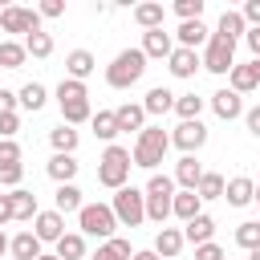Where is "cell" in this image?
I'll use <instances>...</instances> for the list:
<instances>
[{
	"label": "cell",
	"mask_w": 260,
	"mask_h": 260,
	"mask_svg": "<svg viewBox=\"0 0 260 260\" xmlns=\"http://www.w3.org/2000/svg\"><path fill=\"white\" fill-rule=\"evenodd\" d=\"M171 150V134L162 126H142L138 138H134V150H130V162L142 167V171H154Z\"/></svg>",
	"instance_id": "obj_1"
},
{
	"label": "cell",
	"mask_w": 260,
	"mask_h": 260,
	"mask_svg": "<svg viewBox=\"0 0 260 260\" xmlns=\"http://www.w3.org/2000/svg\"><path fill=\"white\" fill-rule=\"evenodd\" d=\"M57 106H61L65 126H77V122H89V118H93V106H89V89H85V81L61 77V85H57Z\"/></svg>",
	"instance_id": "obj_2"
},
{
	"label": "cell",
	"mask_w": 260,
	"mask_h": 260,
	"mask_svg": "<svg viewBox=\"0 0 260 260\" xmlns=\"http://www.w3.org/2000/svg\"><path fill=\"white\" fill-rule=\"evenodd\" d=\"M142 73H146V53H142V49H122V53L106 65L110 89H130V85L142 81Z\"/></svg>",
	"instance_id": "obj_3"
},
{
	"label": "cell",
	"mask_w": 260,
	"mask_h": 260,
	"mask_svg": "<svg viewBox=\"0 0 260 260\" xmlns=\"http://www.w3.org/2000/svg\"><path fill=\"white\" fill-rule=\"evenodd\" d=\"M130 150L126 146H118V142H110L106 150H102V158H98V183L102 187H110V191H122L126 187V179H130Z\"/></svg>",
	"instance_id": "obj_4"
},
{
	"label": "cell",
	"mask_w": 260,
	"mask_h": 260,
	"mask_svg": "<svg viewBox=\"0 0 260 260\" xmlns=\"http://www.w3.org/2000/svg\"><path fill=\"white\" fill-rule=\"evenodd\" d=\"M110 211H114V219H118V228H138L142 219H146V195L138 191V187H122V191H114V203H110Z\"/></svg>",
	"instance_id": "obj_5"
},
{
	"label": "cell",
	"mask_w": 260,
	"mask_h": 260,
	"mask_svg": "<svg viewBox=\"0 0 260 260\" xmlns=\"http://www.w3.org/2000/svg\"><path fill=\"white\" fill-rule=\"evenodd\" d=\"M77 228H81L85 236L110 240V236H114V228H118V219H114L110 203H81V211H77Z\"/></svg>",
	"instance_id": "obj_6"
},
{
	"label": "cell",
	"mask_w": 260,
	"mask_h": 260,
	"mask_svg": "<svg viewBox=\"0 0 260 260\" xmlns=\"http://www.w3.org/2000/svg\"><path fill=\"white\" fill-rule=\"evenodd\" d=\"M199 65L207 69V73H232V65H236V45L232 41H223V37H207V49H203V57H199Z\"/></svg>",
	"instance_id": "obj_7"
},
{
	"label": "cell",
	"mask_w": 260,
	"mask_h": 260,
	"mask_svg": "<svg viewBox=\"0 0 260 260\" xmlns=\"http://www.w3.org/2000/svg\"><path fill=\"white\" fill-rule=\"evenodd\" d=\"M0 28L4 32H41V16H37V8H0Z\"/></svg>",
	"instance_id": "obj_8"
},
{
	"label": "cell",
	"mask_w": 260,
	"mask_h": 260,
	"mask_svg": "<svg viewBox=\"0 0 260 260\" xmlns=\"http://www.w3.org/2000/svg\"><path fill=\"white\" fill-rule=\"evenodd\" d=\"M203 142H207V126H203V122H179L175 134H171V146H179L183 154L203 150Z\"/></svg>",
	"instance_id": "obj_9"
},
{
	"label": "cell",
	"mask_w": 260,
	"mask_h": 260,
	"mask_svg": "<svg viewBox=\"0 0 260 260\" xmlns=\"http://www.w3.org/2000/svg\"><path fill=\"white\" fill-rule=\"evenodd\" d=\"M32 236H37L41 244H57V240L65 236V215H61V211H37Z\"/></svg>",
	"instance_id": "obj_10"
},
{
	"label": "cell",
	"mask_w": 260,
	"mask_h": 260,
	"mask_svg": "<svg viewBox=\"0 0 260 260\" xmlns=\"http://www.w3.org/2000/svg\"><path fill=\"white\" fill-rule=\"evenodd\" d=\"M179 232H183V244H195V248H199V244H211V236H215V219L199 211V215L187 219Z\"/></svg>",
	"instance_id": "obj_11"
},
{
	"label": "cell",
	"mask_w": 260,
	"mask_h": 260,
	"mask_svg": "<svg viewBox=\"0 0 260 260\" xmlns=\"http://www.w3.org/2000/svg\"><path fill=\"white\" fill-rule=\"evenodd\" d=\"M223 199H228L232 207H248V203L256 199V183H252L248 175H236V179L223 183Z\"/></svg>",
	"instance_id": "obj_12"
},
{
	"label": "cell",
	"mask_w": 260,
	"mask_h": 260,
	"mask_svg": "<svg viewBox=\"0 0 260 260\" xmlns=\"http://www.w3.org/2000/svg\"><path fill=\"white\" fill-rule=\"evenodd\" d=\"M199 179H203L199 158H195V154H183V158L175 162V183H179L183 191H195V187H199Z\"/></svg>",
	"instance_id": "obj_13"
},
{
	"label": "cell",
	"mask_w": 260,
	"mask_h": 260,
	"mask_svg": "<svg viewBox=\"0 0 260 260\" xmlns=\"http://www.w3.org/2000/svg\"><path fill=\"white\" fill-rule=\"evenodd\" d=\"M158 260H175L179 252H183V232L179 228H162L158 236H154V248H150Z\"/></svg>",
	"instance_id": "obj_14"
},
{
	"label": "cell",
	"mask_w": 260,
	"mask_h": 260,
	"mask_svg": "<svg viewBox=\"0 0 260 260\" xmlns=\"http://www.w3.org/2000/svg\"><path fill=\"white\" fill-rule=\"evenodd\" d=\"M142 53H146V61H150V57H171V53H175L171 32H167V28H150V32H142Z\"/></svg>",
	"instance_id": "obj_15"
},
{
	"label": "cell",
	"mask_w": 260,
	"mask_h": 260,
	"mask_svg": "<svg viewBox=\"0 0 260 260\" xmlns=\"http://www.w3.org/2000/svg\"><path fill=\"white\" fill-rule=\"evenodd\" d=\"M211 110H215V118L232 122V118H240V114H244V102H240V93L219 89V93H211Z\"/></svg>",
	"instance_id": "obj_16"
},
{
	"label": "cell",
	"mask_w": 260,
	"mask_h": 260,
	"mask_svg": "<svg viewBox=\"0 0 260 260\" xmlns=\"http://www.w3.org/2000/svg\"><path fill=\"white\" fill-rule=\"evenodd\" d=\"M248 32V24H244V16L236 12V8H223V16H219V24H215V37H223V41H240Z\"/></svg>",
	"instance_id": "obj_17"
},
{
	"label": "cell",
	"mask_w": 260,
	"mask_h": 260,
	"mask_svg": "<svg viewBox=\"0 0 260 260\" xmlns=\"http://www.w3.org/2000/svg\"><path fill=\"white\" fill-rule=\"evenodd\" d=\"M93 65H98V61H93L89 49H73V53L65 57V73H69L73 81H85V77L93 73Z\"/></svg>",
	"instance_id": "obj_18"
},
{
	"label": "cell",
	"mask_w": 260,
	"mask_h": 260,
	"mask_svg": "<svg viewBox=\"0 0 260 260\" xmlns=\"http://www.w3.org/2000/svg\"><path fill=\"white\" fill-rule=\"evenodd\" d=\"M142 110H146V114H154V118H162V114H171V110H175V93H171L167 85H154V89L142 98Z\"/></svg>",
	"instance_id": "obj_19"
},
{
	"label": "cell",
	"mask_w": 260,
	"mask_h": 260,
	"mask_svg": "<svg viewBox=\"0 0 260 260\" xmlns=\"http://www.w3.org/2000/svg\"><path fill=\"white\" fill-rule=\"evenodd\" d=\"M114 122H118V134H122V130H142V126H146V110L134 106V102H122V106L114 110Z\"/></svg>",
	"instance_id": "obj_20"
},
{
	"label": "cell",
	"mask_w": 260,
	"mask_h": 260,
	"mask_svg": "<svg viewBox=\"0 0 260 260\" xmlns=\"http://www.w3.org/2000/svg\"><path fill=\"white\" fill-rule=\"evenodd\" d=\"M167 61H171L167 69H171L175 77H195V69H199V53H195V49H175Z\"/></svg>",
	"instance_id": "obj_21"
},
{
	"label": "cell",
	"mask_w": 260,
	"mask_h": 260,
	"mask_svg": "<svg viewBox=\"0 0 260 260\" xmlns=\"http://www.w3.org/2000/svg\"><path fill=\"white\" fill-rule=\"evenodd\" d=\"M199 207H203V199H199L195 191H175V199H171V215H179L183 223H187V219H195V215H199Z\"/></svg>",
	"instance_id": "obj_22"
},
{
	"label": "cell",
	"mask_w": 260,
	"mask_h": 260,
	"mask_svg": "<svg viewBox=\"0 0 260 260\" xmlns=\"http://www.w3.org/2000/svg\"><path fill=\"white\" fill-rule=\"evenodd\" d=\"M57 260H85V236L81 232H65L61 240H57V252H53Z\"/></svg>",
	"instance_id": "obj_23"
},
{
	"label": "cell",
	"mask_w": 260,
	"mask_h": 260,
	"mask_svg": "<svg viewBox=\"0 0 260 260\" xmlns=\"http://www.w3.org/2000/svg\"><path fill=\"white\" fill-rule=\"evenodd\" d=\"M8 252H12L16 260H37V256H41V240H37L32 232H20V236L8 240Z\"/></svg>",
	"instance_id": "obj_24"
},
{
	"label": "cell",
	"mask_w": 260,
	"mask_h": 260,
	"mask_svg": "<svg viewBox=\"0 0 260 260\" xmlns=\"http://www.w3.org/2000/svg\"><path fill=\"white\" fill-rule=\"evenodd\" d=\"M211 32H207V24L203 20H183L179 24V49H195V45H203Z\"/></svg>",
	"instance_id": "obj_25"
},
{
	"label": "cell",
	"mask_w": 260,
	"mask_h": 260,
	"mask_svg": "<svg viewBox=\"0 0 260 260\" xmlns=\"http://www.w3.org/2000/svg\"><path fill=\"white\" fill-rule=\"evenodd\" d=\"M228 77H232V93H240V98H244V93H252V89L260 85V81H256L252 61H248V65H232V73H228Z\"/></svg>",
	"instance_id": "obj_26"
},
{
	"label": "cell",
	"mask_w": 260,
	"mask_h": 260,
	"mask_svg": "<svg viewBox=\"0 0 260 260\" xmlns=\"http://www.w3.org/2000/svg\"><path fill=\"white\" fill-rule=\"evenodd\" d=\"M73 175H77V158L73 154H53L49 158V179H57V187L73 183Z\"/></svg>",
	"instance_id": "obj_27"
},
{
	"label": "cell",
	"mask_w": 260,
	"mask_h": 260,
	"mask_svg": "<svg viewBox=\"0 0 260 260\" xmlns=\"http://www.w3.org/2000/svg\"><path fill=\"white\" fill-rule=\"evenodd\" d=\"M12 219H37V195L16 187L12 191Z\"/></svg>",
	"instance_id": "obj_28"
},
{
	"label": "cell",
	"mask_w": 260,
	"mask_h": 260,
	"mask_svg": "<svg viewBox=\"0 0 260 260\" xmlns=\"http://www.w3.org/2000/svg\"><path fill=\"white\" fill-rule=\"evenodd\" d=\"M16 102H20L24 110H32V114H37V110H45L49 93H45V85H41V81H28V85H24L20 93H16Z\"/></svg>",
	"instance_id": "obj_29"
},
{
	"label": "cell",
	"mask_w": 260,
	"mask_h": 260,
	"mask_svg": "<svg viewBox=\"0 0 260 260\" xmlns=\"http://www.w3.org/2000/svg\"><path fill=\"white\" fill-rule=\"evenodd\" d=\"M89 126H93V134H98L102 142H114V138H118V122H114V110H98V114L89 118Z\"/></svg>",
	"instance_id": "obj_30"
},
{
	"label": "cell",
	"mask_w": 260,
	"mask_h": 260,
	"mask_svg": "<svg viewBox=\"0 0 260 260\" xmlns=\"http://www.w3.org/2000/svg\"><path fill=\"white\" fill-rule=\"evenodd\" d=\"M162 16H167L162 4H138V8H134V20H138L146 32H150V28H162Z\"/></svg>",
	"instance_id": "obj_31"
},
{
	"label": "cell",
	"mask_w": 260,
	"mask_h": 260,
	"mask_svg": "<svg viewBox=\"0 0 260 260\" xmlns=\"http://www.w3.org/2000/svg\"><path fill=\"white\" fill-rule=\"evenodd\" d=\"M199 110H203V98L199 93H179L175 98V114L183 122H199Z\"/></svg>",
	"instance_id": "obj_32"
},
{
	"label": "cell",
	"mask_w": 260,
	"mask_h": 260,
	"mask_svg": "<svg viewBox=\"0 0 260 260\" xmlns=\"http://www.w3.org/2000/svg\"><path fill=\"white\" fill-rule=\"evenodd\" d=\"M49 142H53V150H57V154H73V150H77V130L61 122V126L49 134Z\"/></svg>",
	"instance_id": "obj_33"
},
{
	"label": "cell",
	"mask_w": 260,
	"mask_h": 260,
	"mask_svg": "<svg viewBox=\"0 0 260 260\" xmlns=\"http://www.w3.org/2000/svg\"><path fill=\"white\" fill-rule=\"evenodd\" d=\"M53 211H61V215L81 211V191H77L73 183H61V187H57V207H53Z\"/></svg>",
	"instance_id": "obj_34"
},
{
	"label": "cell",
	"mask_w": 260,
	"mask_h": 260,
	"mask_svg": "<svg viewBox=\"0 0 260 260\" xmlns=\"http://www.w3.org/2000/svg\"><path fill=\"white\" fill-rule=\"evenodd\" d=\"M24 53H32V57H41V61L53 57V37H49L45 28H41V32H28V37H24Z\"/></svg>",
	"instance_id": "obj_35"
},
{
	"label": "cell",
	"mask_w": 260,
	"mask_h": 260,
	"mask_svg": "<svg viewBox=\"0 0 260 260\" xmlns=\"http://www.w3.org/2000/svg\"><path fill=\"white\" fill-rule=\"evenodd\" d=\"M195 195H199V199H223V175H215V171H203V179H199Z\"/></svg>",
	"instance_id": "obj_36"
},
{
	"label": "cell",
	"mask_w": 260,
	"mask_h": 260,
	"mask_svg": "<svg viewBox=\"0 0 260 260\" xmlns=\"http://www.w3.org/2000/svg\"><path fill=\"white\" fill-rule=\"evenodd\" d=\"M171 199H175V195H146V219L167 223V219H171Z\"/></svg>",
	"instance_id": "obj_37"
},
{
	"label": "cell",
	"mask_w": 260,
	"mask_h": 260,
	"mask_svg": "<svg viewBox=\"0 0 260 260\" xmlns=\"http://www.w3.org/2000/svg\"><path fill=\"white\" fill-rule=\"evenodd\" d=\"M24 57H28V53H24L20 41H0V65H4V69H20Z\"/></svg>",
	"instance_id": "obj_38"
},
{
	"label": "cell",
	"mask_w": 260,
	"mask_h": 260,
	"mask_svg": "<svg viewBox=\"0 0 260 260\" xmlns=\"http://www.w3.org/2000/svg\"><path fill=\"white\" fill-rule=\"evenodd\" d=\"M236 244H240L244 252H256V248H260V219L240 223V228H236Z\"/></svg>",
	"instance_id": "obj_39"
},
{
	"label": "cell",
	"mask_w": 260,
	"mask_h": 260,
	"mask_svg": "<svg viewBox=\"0 0 260 260\" xmlns=\"http://www.w3.org/2000/svg\"><path fill=\"white\" fill-rule=\"evenodd\" d=\"M142 195H175V179H171V175H158V171H154Z\"/></svg>",
	"instance_id": "obj_40"
},
{
	"label": "cell",
	"mask_w": 260,
	"mask_h": 260,
	"mask_svg": "<svg viewBox=\"0 0 260 260\" xmlns=\"http://www.w3.org/2000/svg\"><path fill=\"white\" fill-rule=\"evenodd\" d=\"M175 16L179 20H199L203 16V0H175Z\"/></svg>",
	"instance_id": "obj_41"
},
{
	"label": "cell",
	"mask_w": 260,
	"mask_h": 260,
	"mask_svg": "<svg viewBox=\"0 0 260 260\" xmlns=\"http://www.w3.org/2000/svg\"><path fill=\"white\" fill-rule=\"evenodd\" d=\"M16 162H20L16 138H0V171H4V167H16Z\"/></svg>",
	"instance_id": "obj_42"
},
{
	"label": "cell",
	"mask_w": 260,
	"mask_h": 260,
	"mask_svg": "<svg viewBox=\"0 0 260 260\" xmlns=\"http://www.w3.org/2000/svg\"><path fill=\"white\" fill-rule=\"evenodd\" d=\"M37 16H49V20H57V16H65V0H41V8H37Z\"/></svg>",
	"instance_id": "obj_43"
},
{
	"label": "cell",
	"mask_w": 260,
	"mask_h": 260,
	"mask_svg": "<svg viewBox=\"0 0 260 260\" xmlns=\"http://www.w3.org/2000/svg\"><path fill=\"white\" fill-rule=\"evenodd\" d=\"M20 179H24V167H20V162H16V167H4V171H0V183H4V187H12V191L20 187Z\"/></svg>",
	"instance_id": "obj_44"
},
{
	"label": "cell",
	"mask_w": 260,
	"mask_h": 260,
	"mask_svg": "<svg viewBox=\"0 0 260 260\" xmlns=\"http://www.w3.org/2000/svg\"><path fill=\"white\" fill-rule=\"evenodd\" d=\"M195 260H228V256H223V248L211 240V244H199V248H195Z\"/></svg>",
	"instance_id": "obj_45"
},
{
	"label": "cell",
	"mask_w": 260,
	"mask_h": 260,
	"mask_svg": "<svg viewBox=\"0 0 260 260\" xmlns=\"http://www.w3.org/2000/svg\"><path fill=\"white\" fill-rule=\"evenodd\" d=\"M240 16H244L248 28H260V0H248V4L240 8Z\"/></svg>",
	"instance_id": "obj_46"
},
{
	"label": "cell",
	"mask_w": 260,
	"mask_h": 260,
	"mask_svg": "<svg viewBox=\"0 0 260 260\" xmlns=\"http://www.w3.org/2000/svg\"><path fill=\"white\" fill-rule=\"evenodd\" d=\"M20 130V114H0V138H12Z\"/></svg>",
	"instance_id": "obj_47"
},
{
	"label": "cell",
	"mask_w": 260,
	"mask_h": 260,
	"mask_svg": "<svg viewBox=\"0 0 260 260\" xmlns=\"http://www.w3.org/2000/svg\"><path fill=\"white\" fill-rule=\"evenodd\" d=\"M93 260H126V256H122V252H118V248H114V244L106 240V244H98V252H93Z\"/></svg>",
	"instance_id": "obj_48"
},
{
	"label": "cell",
	"mask_w": 260,
	"mask_h": 260,
	"mask_svg": "<svg viewBox=\"0 0 260 260\" xmlns=\"http://www.w3.org/2000/svg\"><path fill=\"white\" fill-rule=\"evenodd\" d=\"M244 41H248V49H252V61H260V28H248Z\"/></svg>",
	"instance_id": "obj_49"
},
{
	"label": "cell",
	"mask_w": 260,
	"mask_h": 260,
	"mask_svg": "<svg viewBox=\"0 0 260 260\" xmlns=\"http://www.w3.org/2000/svg\"><path fill=\"white\" fill-rule=\"evenodd\" d=\"M0 114H16V93L0 89Z\"/></svg>",
	"instance_id": "obj_50"
},
{
	"label": "cell",
	"mask_w": 260,
	"mask_h": 260,
	"mask_svg": "<svg viewBox=\"0 0 260 260\" xmlns=\"http://www.w3.org/2000/svg\"><path fill=\"white\" fill-rule=\"evenodd\" d=\"M244 122H248V130H252V134L260 138V106H252V110L244 114Z\"/></svg>",
	"instance_id": "obj_51"
},
{
	"label": "cell",
	"mask_w": 260,
	"mask_h": 260,
	"mask_svg": "<svg viewBox=\"0 0 260 260\" xmlns=\"http://www.w3.org/2000/svg\"><path fill=\"white\" fill-rule=\"evenodd\" d=\"M12 219V195H0V228Z\"/></svg>",
	"instance_id": "obj_52"
},
{
	"label": "cell",
	"mask_w": 260,
	"mask_h": 260,
	"mask_svg": "<svg viewBox=\"0 0 260 260\" xmlns=\"http://www.w3.org/2000/svg\"><path fill=\"white\" fill-rule=\"evenodd\" d=\"M130 260H158V256H154V252H150V248H142V252H134V256H130Z\"/></svg>",
	"instance_id": "obj_53"
},
{
	"label": "cell",
	"mask_w": 260,
	"mask_h": 260,
	"mask_svg": "<svg viewBox=\"0 0 260 260\" xmlns=\"http://www.w3.org/2000/svg\"><path fill=\"white\" fill-rule=\"evenodd\" d=\"M4 252H8V236L0 232V256H4Z\"/></svg>",
	"instance_id": "obj_54"
},
{
	"label": "cell",
	"mask_w": 260,
	"mask_h": 260,
	"mask_svg": "<svg viewBox=\"0 0 260 260\" xmlns=\"http://www.w3.org/2000/svg\"><path fill=\"white\" fill-rule=\"evenodd\" d=\"M252 69H256V81H260V61H252Z\"/></svg>",
	"instance_id": "obj_55"
},
{
	"label": "cell",
	"mask_w": 260,
	"mask_h": 260,
	"mask_svg": "<svg viewBox=\"0 0 260 260\" xmlns=\"http://www.w3.org/2000/svg\"><path fill=\"white\" fill-rule=\"evenodd\" d=\"M248 260H260V248H256V252H248Z\"/></svg>",
	"instance_id": "obj_56"
},
{
	"label": "cell",
	"mask_w": 260,
	"mask_h": 260,
	"mask_svg": "<svg viewBox=\"0 0 260 260\" xmlns=\"http://www.w3.org/2000/svg\"><path fill=\"white\" fill-rule=\"evenodd\" d=\"M37 260H57V256H45V252H41V256H37Z\"/></svg>",
	"instance_id": "obj_57"
},
{
	"label": "cell",
	"mask_w": 260,
	"mask_h": 260,
	"mask_svg": "<svg viewBox=\"0 0 260 260\" xmlns=\"http://www.w3.org/2000/svg\"><path fill=\"white\" fill-rule=\"evenodd\" d=\"M256 207H260V187H256Z\"/></svg>",
	"instance_id": "obj_58"
}]
</instances>
